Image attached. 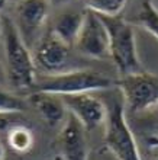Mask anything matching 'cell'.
I'll return each instance as SVG.
<instances>
[{
    "label": "cell",
    "instance_id": "1",
    "mask_svg": "<svg viewBox=\"0 0 158 160\" xmlns=\"http://www.w3.org/2000/svg\"><path fill=\"white\" fill-rule=\"evenodd\" d=\"M33 92H44L65 96V95H79V93H93L99 90H108L117 88V80L106 76L94 70H73L51 74L35 80Z\"/></svg>",
    "mask_w": 158,
    "mask_h": 160
},
{
    "label": "cell",
    "instance_id": "2",
    "mask_svg": "<svg viewBox=\"0 0 158 160\" xmlns=\"http://www.w3.org/2000/svg\"><path fill=\"white\" fill-rule=\"evenodd\" d=\"M109 34V57L112 58L121 77L145 72L136 48L132 23L121 16H100Z\"/></svg>",
    "mask_w": 158,
    "mask_h": 160
},
{
    "label": "cell",
    "instance_id": "3",
    "mask_svg": "<svg viewBox=\"0 0 158 160\" xmlns=\"http://www.w3.org/2000/svg\"><path fill=\"white\" fill-rule=\"evenodd\" d=\"M2 32L4 37V57L9 82L17 89L33 88L36 80V66L22 35L10 19L2 22Z\"/></svg>",
    "mask_w": 158,
    "mask_h": 160
},
{
    "label": "cell",
    "instance_id": "4",
    "mask_svg": "<svg viewBox=\"0 0 158 160\" xmlns=\"http://www.w3.org/2000/svg\"><path fill=\"white\" fill-rule=\"evenodd\" d=\"M104 144L117 160H142L136 138L126 118L123 99L108 106L104 122Z\"/></svg>",
    "mask_w": 158,
    "mask_h": 160
},
{
    "label": "cell",
    "instance_id": "5",
    "mask_svg": "<svg viewBox=\"0 0 158 160\" xmlns=\"http://www.w3.org/2000/svg\"><path fill=\"white\" fill-rule=\"evenodd\" d=\"M125 109L131 114H144L158 105V77L142 72L117 79Z\"/></svg>",
    "mask_w": 158,
    "mask_h": 160
},
{
    "label": "cell",
    "instance_id": "6",
    "mask_svg": "<svg viewBox=\"0 0 158 160\" xmlns=\"http://www.w3.org/2000/svg\"><path fill=\"white\" fill-rule=\"evenodd\" d=\"M74 47L80 54L92 58L109 57V34L99 15L84 10V21Z\"/></svg>",
    "mask_w": 158,
    "mask_h": 160
},
{
    "label": "cell",
    "instance_id": "7",
    "mask_svg": "<svg viewBox=\"0 0 158 160\" xmlns=\"http://www.w3.org/2000/svg\"><path fill=\"white\" fill-rule=\"evenodd\" d=\"M68 114L86 128V131L94 130L103 125L108 117V106L96 98L93 93H79L61 96Z\"/></svg>",
    "mask_w": 158,
    "mask_h": 160
},
{
    "label": "cell",
    "instance_id": "8",
    "mask_svg": "<svg viewBox=\"0 0 158 160\" xmlns=\"http://www.w3.org/2000/svg\"><path fill=\"white\" fill-rule=\"evenodd\" d=\"M63 160H89V146L86 128L71 114L67 115L60 134Z\"/></svg>",
    "mask_w": 158,
    "mask_h": 160
},
{
    "label": "cell",
    "instance_id": "9",
    "mask_svg": "<svg viewBox=\"0 0 158 160\" xmlns=\"http://www.w3.org/2000/svg\"><path fill=\"white\" fill-rule=\"evenodd\" d=\"M70 55V47L64 44L60 38H57L52 32L41 39L36 51H35V66H39L48 73H60V70L67 64Z\"/></svg>",
    "mask_w": 158,
    "mask_h": 160
},
{
    "label": "cell",
    "instance_id": "10",
    "mask_svg": "<svg viewBox=\"0 0 158 160\" xmlns=\"http://www.w3.org/2000/svg\"><path fill=\"white\" fill-rule=\"evenodd\" d=\"M48 15L46 0H19L16 4V16L19 23V34L35 32L41 29Z\"/></svg>",
    "mask_w": 158,
    "mask_h": 160
},
{
    "label": "cell",
    "instance_id": "11",
    "mask_svg": "<svg viewBox=\"0 0 158 160\" xmlns=\"http://www.w3.org/2000/svg\"><path fill=\"white\" fill-rule=\"evenodd\" d=\"M29 101L48 125L55 127L67 118V108L61 96L44 92H32Z\"/></svg>",
    "mask_w": 158,
    "mask_h": 160
},
{
    "label": "cell",
    "instance_id": "12",
    "mask_svg": "<svg viewBox=\"0 0 158 160\" xmlns=\"http://www.w3.org/2000/svg\"><path fill=\"white\" fill-rule=\"evenodd\" d=\"M84 21V12L65 10L57 16L51 32L68 47L74 45Z\"/></svg>",
    "mask_w": 158,
    "mask_h": 160
},
{
    "label": "cell",
    "instance_id": "13",
    "mask_svg": "<svg viewBox=\"0 0 158 160\" xmlns=\"http://www.w3.org/2000/svg\"><path fill=\"white\" fill-rule=\"evenodd\" d=\"M133 23L144 28L158 39V9L154 6L152 0H144L141 10L133 18Z\"/></svg>",
    "mask_w": 158,
    "mask_h": 160
},
{
    "label": "cell",
    "instance_id": "14",
    "mask_svg": "<svg viewBox=\"0 0 158 160\" xmlns=\"http://www.w3.org/2000/svg\"><path fill=\"white\" fill-rule=\"evenodd\" d=\"M7 143L16 153L29 152L33 146L32 131L25 125H15L7 132Z\"/></svg>",
    "mask_w": 158,
    "mask_h": 160
},
{
    "label": "cell",
    "instance_id": "15",
    "mask_svg": "<svg viewBox=\"0 0 158 160\" xmlns=\"http://www.w3.org/2000/svg\"><path fill=\"white\" fill-rule=\"evenodd\" d=\"M84 3L87 10L94 12L99 16L115 18L121 15L128 0H84Z\"/></svg>",
    "mask_w": 158,
    "mask_h": 160
},
{
    "label": "cell",
    "instance_id": "16",
    "mask_svg": "<svg viewBox=\"0 0 158 160\" xmlns=\"http://www.w3.org/2000/svg\"><path fill=\"white\" fill-rule=\"evenodd\" d=\"M25 109V103L21 98L0 89V112L2 114H21Z\"/></svg>",
    "mask_w": 158,
    "mask_h": 160
},
{
    "label": "cell",
    "instance_id": "17",
    "mask_svg": "<svg viewBox=\"0 0 158 160\" xmlns=\"http://www.w3.org/2000/svg\"><path fill=\"white\" fill-rule=\"evenodd\" d=\"M17 119H19V114H2L0 112V131H9L12 127L17 125Z\"/></svg>",
    "mask_w": 158,
    "mask_h": 160
},
{
    "label": "cell",
    "instance_id": "18",
    "mask_svg": "<svg viewBox=\"0 0 158 160\" xmlns=\"http://www.w3.org/2000/svg\"><path fill=\"white\" fill-rule=\"evenodd\" d=\"M148 152H150V160H158V137L152 135L148 138Z\"/></svg>",
    "mask_w": 158,
    "mask_h": 160
},
{
    "label": "cell",
    "instance_id": "19",
    "mask_svg": "<svg viewBox=\"0 0 158 160\" xmlns=\"http://www.w3.org/2000/svg\"><path fill=\"white\" fill-rule=\"evenodd\" d=\"M144 114H148L151 118H152L158 124V105H155L154 108H151L150 111H146V112H144Z\"/></svg>",
    "mask_w": 158,
    "mask_h": 160
},
{
    "label": "cell",
    "instance_id": "20",
    "mask_svg": "<svg viewBox=\"0 0 158 160\" xmlns=\"http://www.w3.org/2000/svg\"><path fill=\"white\" fill-rule=\"evenodd\" d=\"M6 3H7V0H0V10H3Z\"/></svg>",
    "mask_w": 158,
    "mask_h": 160
},
{
    "label": "cell",
    "instance_id": "21",
    "mask_svg": "<svg viewBox=\"0 0 158 160\" xmlns=\"http://www.w3.org/2000/svg\"><path fill=\"white\" fill-rule=\"evenodd\" d=\"M3 154H4V152H3V146L0 144V160L3 159Z\"/></svg>",
    "mask_w": 158,
    "mask_h": 160
},
{
    "label": "cell",
    "instance_id": "22",
    "mask_svg": "<svg viewBox=\"0 0 158 160\" xmlns=\"http://www.w3.org/2000/svg\"><path fill=\"white\" fill-rule=\"evenodd\" d=\"M46 2H51V3H55V2H60V0H46Z\"/></svg>",
    "mask_w": 158,
    "mask_h": 160
},
{
    "label": "cell",
    "instance_id": "23",
    "mask_svg": "<svg viewBox=\"0 0 158 160\" xmlns=\"http://www.w3.org/2000/svg\"><path fill=\"white\" fill-rule=\"evenodd\" d=\"M0 31H2V21H0Z\"/></svg>",
    "mask_w": 158,
    "mask_h": 160
},
{
    "label": "cell",
    "instance_id": "24",
    "mask_svg": "<svg viewBox=\"0 0 158 160\" xmlns=\"http://www.w3.org/2000/svg\"><path fill=\"white\" fill-rule=\"evenodd\" d=\"M2 160H6V159H2Z\"/></svg>",
    "mask_w": 158,
    "mask_h": 160
},
{
    "label": "cell",
    "instance_id": "25",
    "mask_svg": "<svg viewBox=\"0 0 158 160\" xmlns=\"http://www.w3.org/2000/svg\"><path fill=\"white\" fill-rule=\"evenodd\" d=\"M61 160H63V159H61Z\"/></svg>",
    "mask_w": 158,
    "mask_h": 160
}]
</instances>
